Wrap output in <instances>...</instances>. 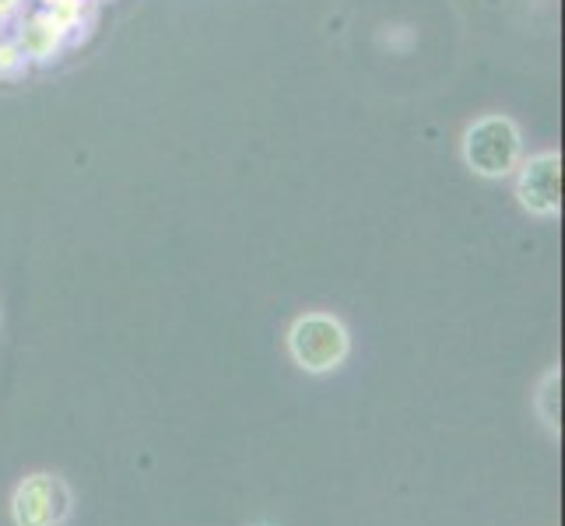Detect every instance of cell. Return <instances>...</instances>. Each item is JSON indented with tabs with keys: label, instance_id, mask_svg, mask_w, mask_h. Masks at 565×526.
<instances>
[{
	"label": "cell",
	"instance_id": "3957f363",
	"mask_svg": "<svg viewBox=\"0 0 565 526\" xmlns=\"http://www.w3.org/2000/svg\"><path fill=\"white\" fill-rule=\"evenodd\" d=\"M513 180L516 204L541 222H552L562 214V154L555 148H544L534 154H523Z\"/></svg>",
	"mask_w": 565,
	"mask_h": 526
},
{
	"label": "cell",
	"instance_id": "5b68a950",
	"mask_svg": "<svg viewBox=\"0 0 565 526\" xmlns=\"http://www.w3.org/2000/svg\"><path fill=\"white\" fill-rule=\"evenodd\" d=\"M11 35H14V43L22 46L25 61L32 67H50L71 50L67 35L56 29L39 8H25L22 14H18L14 25H11Z\"/></svg>",
	"mask_w": 565,
	"mask_h": 526
},
{
	"label": "cell",
	"instance_id": "52a82bcc",
	"mask_svg": "<svg viewBox=\"0 0 565 526\" xmlns=\"http://www.w3.org/2000/svg\"><path fill=\"white\" fill-rule=\"evenodd\" d=\"M537 411L544 418V425L558 432V368H552L548 376L541 383V394H537Z\"/></svg>",
	"mask_w": 565,
	"mask_h": 526
},
{
	"label": "cell",
	"instance_id": "7a4b0ae2",
	"mask_svg": "<svg viewBox=\"0 0 565 526\" xmlns=\"http://www.w3.org/2000/svg\"><path fill=\"white\" fill-rule=\"evenodd\" d=\"M288 355L309 376L338 373L352 355V334L334 313H302L288 326Z\"/></svg>",
	"mask_w": 565,
	"mask_h": 526
},
{
	"label": "cell",
	"instance_id": "8992f818",
	"mask_svg": "<svg viewBox=\"0 0 565 526\" xmlns=\"http://www.w3.org/2000/svg\"><path fill=\"white\" fill-rule=\"evenodd\" d=\"M32 71V64L25 61L22 46L14 43L11 29L0 32V82H18V77H25Z\"/></svg>",
	"mask_w": 565,
	"mask_h": 526
},
{
	"label": "cell",
	"instance_id": "ba28073f",
	"mask_svg": "<svg viewBox=\"0 0 565 526\" xmlns=\"http://www.w3.org/2000/svg\"><path fill=\"white\" fill-rule=\"evenodd\" d=\"M29 8V0H0V32L14 25V18Z\"/></svg>",
	"mask_w": 565,
	"mask_h": 526
},
{
	"label": "cell",
	"instance_id": "6da1fadb",
	"mask_svg": "<svg viewBox=\"0 0 565 526\" xmlns=\"http://www.w3.org/2000/svg\"><path fill=\"white\" fill-rule=\"evenodd\" d=\"M460 159L481 180H510L523 159V133L502 112L478 116L460 138Z\"/></svg>",
	"mask_w": 565,
	"mask_h": 526
},
{
	"label": "cell",
	"instance_id": "277c9868",
	"mask_svg": "<svg viewBox=\"0 0 565 526\" xmlns=\"http://www.w3.org/2000/svg\"><path fill=\"white\" fill-rule=\"evenodd\" d=\"M71 516V489L56 474H29L11 495L14 526H64Z\"/></svg>",
	"mask_w": 565,
	"mask_h": 526
}]
</instances>
